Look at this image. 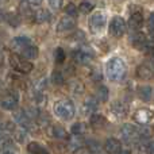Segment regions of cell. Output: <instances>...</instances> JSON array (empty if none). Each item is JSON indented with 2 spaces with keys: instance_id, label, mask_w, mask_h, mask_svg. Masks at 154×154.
<instances>
[{
  "instance_id": "obj_37",
  "label": "cell",
  "mask_w": 154,
  "mask_h": 154,
  "mask_svg": "<svg viewBox=\"0 0 154 154\" xmlns=\"http://www.w3.org/2000/svg\"><path fill=\"white\" fill-rule=\"evenodd\" d=\"M49 4H50V7H53V8L61 7V2H49Z\"/></svg>"
},
{
  "instance_id": "obj_39",
  "label": "cell",
  "mask_w": 154,
  "mask_h": 154,
  "mask_svg": "<svg viewBox=\"0 0 154 154\" xmlns=\"http://www.w3.org/2000/svg\"><path fill=\"white\" fill-rule=\"evenodd\" d=\"M3 16H4V15H3V11H2V10H0V22H2V20H3Z\"/></svg>"
},
{
  "instance_id": "obj_21",
  "label": "cell",
  "mask_w": 154,
  "mask_h": 154,
  "mask_svg": "<svg viewBox=\"0 0 154 154\" xmlns=\"http://www.w3.org/2000/svg\"><path fill=\"white\" fill-rule=\"evenodd\" d=\"M51 135L54 137L56 139H68V133L66 130H65L64 127H61V126L58 125H54L53 127H51Z\"/></svg>"
},
{
  "instance_id": "obj_33",
  "label": "cell",
  "mask_w": 154,
  "mask_h": 154,
  "mask_svg": "<svg viewBox=\"0 0 154 154\" xmlns=\"http://www.w3.org/2000/svg\"><path fill=\"white\" fill-rule=\"evenodd\" d=\"M7 20L10 22V24H12V26H18L19 24V18L16 15H8Z\"/></svg>"
},
{
  "instance_id": "obj_3",
  "label": "cell",
  "mask_w": 154,
  "mask_h": 154,
  "mask_svg": "<svg viewBox=\"0 0 154 154\" xmlns=\"http://www.w3.org/2000/svg\"><path fill=\"white\" fill-rule=\"evenodd\" d=\"M10 62H11V66L19 73H23V75H27L32 70L34 65L31 64V61H27L26 58H23L22 56L19 54H12L10 58Z\"/></svg>"
},
{
  "instance_id": "obj_32",
  "label": "cell",
  "mask_w": 154,
  "mask_h": 154,
  "mask_svg": "<svg viewBox=\"0 0 154 154\" xmlns=\"http://www.w3.org/2000/svg\"><path fill=\"white\" fill-rule=\"evenodd\" d=\"M65 61V51L62 50V48H57L56 49V62L58 65H61Z\"/></svg>"
},
{
  "instance_id": "obj_40",
  "label": "cell",
  "mask_w": 154,
  "mask_h": 154,
  "mask_svg": "<svg viewBox=\"0 0 154 154\" xmlns=\"http://www.w3.org/2000/svg\"><path fill=\"white\" fill-rule=\"evenodd\" d=\"M4 154H12V153H11V152H5Z\"/></svg>"
},
{
  "instance_id": "obj_36",
  "label": "cell",
  "mask_w": 154,
  "mask_h": 154,
  "mask_svg": "<svg viewBox=\"0 0 154 154\" xmlns=\"http://www.w3.org/2000/svg\"><path fill=\"white\" fill-rule=\"evenodd\" d=\"M149 29L154 30V12H152L149 16Z\"/></svg>"
},
{
  "instance_id": "obj_34",
  "label": "cell",
  "mask_w": 154,
  "mask_h": 154,
  "mask_svg": "<svg viewBox=\"0 0 154 154\" xmlns=\"http://www.w3.org/2000/svg\"><path fill=\"white\" fill-rule=\"evenodd\" d=\"M15 137H16V141H18V142H23V139H24V133H23V130L16 131V133H15Z\"/></svg>"
},
{
  "instance_id": "obj_30",
  "label": "cell",
  "mask_w": 154,
  "mask_h": 154,
  "mask_svg": "<svg viewBox=\"0 0 154 154\" xmlns=\"http://www.w3.org/2000/svg\"><path fill=\"white\" fill-rule=\"evenodd\" d=\"M93 7H95V5H93L92 3L82 2V3H80V5H79V11H81L82 14H89L91 11H93Z\"/></svg>"
},
{
  "instance_id": "obj_14",
  "label": "cell",
  "mask_w": 154,
  "mask_h": 154,
  "mask_svg": "<svg viewBox=\"0 0 154 154\" xmlns=\"http://www.w3.org/2000/svg\"><path fill=\"white\" fill-rule=\"evenodd\" d=\"M14 118H15L16 122H18L20 126H23V127H26V128L31 127V120L27 118L24 109H16V111L14 112Z\"/></svg>"
},
{
  "instance_id": "obj_17",
  "label": "cell",
  "mask_w": 154,
  "mask_h": 154,
  "mask_svg": "<svg viewBox=\"0 0 154 154\" xmlns=\"http://www.w3.org/2000/svg\"><path fill=\"white\" fill-rule=\"evenodd\" d=\"M142 24H143V16L141 12H134L128 19V26L133 30H138Z\"/></svg>"
},
{
  "instance_id": "obj_35",
  "label": "cell",
  "mask_w": 154,
  "mask_h": 154,
  "mask_svg": "<svg viewBox=\"0 0 154 154\" xmlns=\"http://www.w3.org/2000/svg\"><path fill=\"white\" fill-rule=\"evenodd\" d=\"M146 154H154V141L147 143L146 146Z\"/></svg>"
},
{
  "instance_id": "obj_12",
  "label": "cell",
  "mask_w": 154,
  "mask_h": 154,
  "mask_svg": "<svg viewBox=\"0 0 154 154\" xmlns=\"http://www.w3.org/2000/svg\"><path fill=\"white\" fill-rule=\"evenodd\" d=\"M75 27V19L69 18V16H64L60 19V22L57 23V31L58 32H65L69 31Z\"/></svg>"
},
{
  "instance_id": "obj_7",
  "label": "cell",
  "mask_w": 154,
  "mask_h": 154,
  "mask_svg": "<svg viewBox=\"0 0 154 154\" xmlns=\"http://www.w3.org/2000/svg\"><path fill=\"white\" fill-rule=\"evenodd\" d=\"M122 137L128 142H133L137 141L139 138V128H137L135 126L133 125H125L122 127Z\"/></svg>"
},
{
  "instance_id": "obj_2",
  "label": "cell",
  "mask_w": 154,
  "mask_h": 154,
  "mask_svg": "<svg viewBox=\"0 0 154 154\" xmlns=\"http://www.w3.org/2000/svg\"><path fill=\"white\" fill-rule=\"evenodd\" d=\"M54 114L62 120H70L76 114L75 104L69 99H61L54 103Z\"/></svg>"
},
{
  "instance_id": "obj_18",
  "label": "cell",
  "mask_w": 154,
  "mask_h": 154,
  "mask_svg": "<svg viewBox=\"0 0 154 154\" xmlns=\"http://www.w3.org/2000/svg\"><path fill=\"white\" fill-rule=\"evenodd\" d=\"M106 123H107L106 118L100 114H95L91 116V126H92L93 128H96V130H97V128H103L104 126H106Z\"/></svg>"
},
{
  "instance_id": "obj_9",
  "label": "cell",
  "mask_w": 154,
  "mask_h": 154,
  "mask_svg": "<svg viewBox=\"0 0 154 154\" xmlns=\"http://www.w3.org/2000/svg\"><path fill=\"white\" fill-rule=\"evenodd\" d=\"M73 58H75V61L77 64L87 65L88 62L92 61L93 56L89 50H87V49H80V50H76L75 53H73Z\"/></svg>"
},
{
  "instance_id": "obj_23",
  "label": "cell",
  "mask_w": 154,
  "mask_h": 154,
  "mask_svg": "<svg viewBox=\"0 0 154 154\" xmlns=\"http://www.w3.org/2000/svg\"><path fill=\"white\" fill-rule=\"evenodd\" d=\"M152 93H153V89H152V87H149V85H143V87H141L138 89L139 97H141L143 101H149L150 99H152Z\"/></svg>"
},
{
  "instance_id": "obj_5",
  "label": "cell",
  "mask_w": 154,
  "mask_h": 154,
  "mask_svg": "<svg viewBox=\"0 0 154 154\" xmlns=\"http://www.w3.org/2000/svg\"><path fill=\"white\" fill-rule=\"evenodd\" d=\"M106 15L101 12H96L93 14L92 16H91L89 19V29L91 31L93 32V34H99V32H101L104 30V27H106Z\"/></svg>"
},
{
  "instance_id": "obj_15",
  "label": "cell",
  "mask_w": 154,
  "mask_h": 154,
  "mask_svg": "<svg viewBox=\"0 0 154 154\" xmlns=\"http://www.w3.org/2000/svg\"><path fill=\"white\" fill-rule=\"evenodd\" d=\"M131 42H133V45L138 49H145L149 46L147 38L143 32H135V34L131 37Z\"/></svg>"
},
{
  "instance_id": "obj_31",
  "label": "cell",
  "mask_w": 154,
  "mask_h": 154,
  "mask_svg": "<svg viewBox=\"0 0 154 154\" xmlns=\"http://www.w3.org/2000/svg\"><path fill=\"white\" fill-rule=\"evenodd\" d=\"M51 81L57 85H61L62 82H64V75H62V72H60V70H54V72L51 73Z\"/></svg>"
},
{
  "instance_id": "obj_1",
  "label": "cell",
  "mask_w": 154,
  "mask_h": 154,
  "mask_svg": "<svg viewBox=\"0 0 154 154\" xmlns=\"http://www.w3.org/2000/svg\"><path fill=\"white\" fill-rule=\"evenodd\" d=\"M127 65L120 57H112L106 64V75L111 81H120L125 79Z\"/></svg>"
},
{
  "instance_id": "obj_10",
  "label": "cell",
  "mask_w": 154,
  "mask_h": 154,
  "mask_svg": "<svg viewBox=\"0 0 154 154\" xmlns=\"http://www.w3.org/2000/svg\"><path fill=\"white\" fill-rule=\"evenodd\" d=\"M153 118H154V112L152 111V109H147V108L139 109V111H137L135 114H134V119H135V122L141 123V125H146V123H149Z\"/></svg>"
},
{
  "instance_id": "obj_27",
  "label": "cell",
  "mask_w": 154,
  "mask_h": 154,
  "mask_svg": "<svg viewBox=\"0 0 154 154\" xmlns=\"http://www.w3.org/2000/svg\"><path fill=\"white\" fill-rule=\"evenodd\" d=\"M85 146H87V149L89 150L91 153H99L100 152V145H99V142L96 141V139H88L87 143H85Z\"/></svg>"
},
{
  "instance_id": "obj_28",
  "label": "cell",
  "mask_w": 154,
  "mask_h": 154,
  "mask_svg": "<svg viewBox=\"0 0 154 154\" xmlns=\"http://www.w3.org/2000/svg\"><path fill=\"white\" fill-rule=\"evenodd\" d=\"M96 99L100 101H106L108 99V89L106 87H99L96 91Z\"/></svg>"
},
{
  "instance_id": "obj_29",
  "label": "cell",
  "mask_w": 154,
  "mask_h": 154,
  "mask_svg": "<svg viewBox=\"0 0 154 154\" xmlns=\"http://www.w3.org/2000/svg\"><path fill=\"white\" fill-rule=\"evenodd\" d=\"M15 131V125L12 122H5L0 126V133L8 135V133H14Z\"/></svg>"
},
{
  "instance_id": "obj_11",
  "label": "cell",
  "mask_w": 154,
  "mask_h": 154,
  "mask_svg": "<svg viewBox=\"0 0 154 154\" xmlns=\"http://www.w3.org/2000/svg\"><path fill=\"white\" fill-rule=\"evenodd\" d=\"M104 150L108 154H119L122 152V143L116 138H108L104 143Z\"/></svg>"
},
{
  "instance_id": "obj_19",
  "label": "cell",
  "mask_w": 154,
  "mask_h": 154,
  "mask_svg": "<svg viewBox=\"0 0 154 154\" xmlns=\"http://www.w3.org/2000/svg\"><path fill=\"white\" fill-rule=\"evenodd\" d=\"M50 12H49L48 10H45V8H39V10L35 12V16H34V20L37 22V23H46V22H49V19H50Z\"/></svg>"
},
{
  "instance_id": "obj_41",
  "label": "cell",
  "mask_w": 154,
  "mask_h": 154,
  "mask_svg": "<svg viewBox=\"0 0 154 154\" xmlns=\"http://www.w3.org/2000/svg\"><path fill=\"white\" fill-rule=\"evenodd\" d=\"M152 54H153V57H154V49H153V51H152Z\"/></svg>"
},
{
  "instance_id": "obj_8",
  "label": "cell",
  "mask_w": 154,
  "mask_h": 154,
  "mask_svg": "<svg viewBox=\"0 0 154 154\" xmlns=\"http://www.w3.org/2000/svg\"><path fill=\"white\" fill-rule=\"evenodd\" d=\"M29 46H31V39H29L27 37H16L11 41V48L19 54Z\"/></svg>"
},
{
  "instance_id": "obj_20",
  "label": "cell",
  "mask_w": 154,
  "mask_h": 154,
  "mask_svg": "<svg viewBox=\"0 0 154 154\" xmlns=\"http://www.w3.org/2000/svg\"><path fill=\"white\" fill-rule=\"evenodd\" d=\"M19 56H22L23 58H26L27 61H30V60H35L38 57V49L31 45V46H29V48L24 49L23 51H20Z\"/></svg>"
},
{
  "instance_id": "obj_13",
  "label": "cell",
  "mask_w": 154,
  "mask_h": 154,
  "mask_svg": "<svg viewBox=\"0 0 154 154\" xmlns=\"http://www.w3.org/2000/svg\"><path fill=\"white\" fill-rule=\"evenodd\" d=\"M137 76L142 80H152L154 77V70L152 66L146 64H142L137 68Z\"/></svg>"
},
{
  "instance_id": "obj_25",
  "label": "cell",
  "mask_w": 154,
  "mask_h": 154,
  "mask_svg": "<svg viewBox=\"0 0 154 154\" xmlns=\"http://www.w3.org/2000/svg\"><path fill=\"white\" fill-rule=\"evenodd\" d=\"M85 128H87L85 123L77 122V123H75V125H72L70 130H72V134H75V135H81V134L85 133Z\"/></svg>"
},
{
  "instance_id": "obj_4",
  "label": "cell",
  "mask_w": 154,
  "mask_h": 154,
  "mask_svg": "<svg viewBox=\"0 0 154 154\" xmlns=\"http://www.w3.org/2000/svg\"><path fill=\"white\" fill-rule=\"evenodd\" d=\"M126 32V20L122 16H114L109 22V34L115 38H120Z\"/></svg>"
},
{
  "instance_id": "obj_26",
  "label": "cell",
  "mask_w": 154,
  "mask_h": 154,
  "mask_svg": "<svg viewBox=\"0 0 154 154\" xmlns=\"http://www.w3.org/2000/svg\"><path fill=\"white\" fill-rule=\"evenodd\" d=\"M65 12H66V15L69 16V18L75 19L76 16L79 15V8H77L73 3H68V4L65 5Z\"/></svg>"
},
{
  "instance_id": "obj_16",
  "label": "cell",
  "mask_w": 154,
  "mask_h": 154,
  "mask_svg": "<svg viewBox=\"0 0 154 154\" xmlns=\"http://www.w3.org/2000/svg\"><path fill=\"white\" fill-rule=\"evenodd\" d=\"M97 106H99V101L96 97H92V96H89V97L85 99L84 104H82V111L85 112V114H93V112L97 109Z\"/></svg>"
},
{
  "instance_id": "obj_22",
  "label": "cell",
  "mask_w": 154,
  "mask_h": 154,
  "mask_svg": "<svg viewBox=\"0 0 154 154\" xmlns=\"http://www.w3.org/2000/svg\"><path fill=\"white\" fill-rule=\"evenodd\" d=\"M27 150L30 152V154H50L45 147H42L39 143L37 142H30L27 145Z\"/></svg>"
},
{
  "instance_id": "obj_6",
  "label": "cell",
  "mask_w": 154,
  "mask_h": 154,
  "mask_svg": "<svg viewBox=\"0 0 154 154\" xmlns=\"http://www.w3.org/2000/svg\"><path fill=\"white\" fill-rule=\"evenodd\" d=\"M18 103H19V97H18V93L16 92H11L8 93L5 97L2 99L0 101V107L3 109H7V111H12L18 107Z\"/></svg>"
},
{
  "instance_id": "obj_38",
  "label": "cell",
  "mask_w": 154,
  "mask_h": 154,
  "mask_svg": "<svg viewBox=\"0 0 154 154\" xmlns=\"http://www.w3.org/2000/svg\"><path fill=\"white\" fill-rule=\"evenodd\" d=\"M119 154H131V152L128 149H126V150H122V152H120Z\"/></svg>"
},
{
  "instance_id": "obj_24",
  "label": "cell",
  "mask_w": 154,
  "mask_h": 154,
  "mask_svg": "<svg viewBox=\"0 0 154 154\" xmlns=\"http://www.w3.org/2000/svg\"><path fill=\"white\" fill-rule=\"evenodd\" d=\"M84 145V142H82V139H80L79 137H76V138L70 139L69 141V145H68V149L70 150V152H76V150H79L80 147Z\"/></svg>"
}]
</instances>
